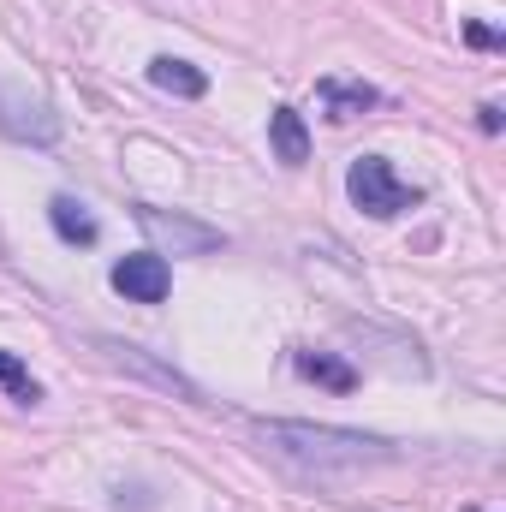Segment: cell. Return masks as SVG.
Wrapping results in <instances>:
<instances>
[{
    "label": "cell",
    "instance_id": "cell-2",
    "mask_svg": "<svg viewBox=\"0 0 506 512\" xmlns=\"http://www.w3.org/2000/svg\"><path fill=\"white\" fill-rule=\"evenodd\" d=\"M346 197H352V209H364L370 221H393V215H405V209L423 203V191L405 185V179L393 173L387 155H358V161H352V173H346Z\"/></svg>",
    "mask_w": 506,
    "mask_h": 512
},
{
    "label": "cell",
    "instance_id": "cell-12",
    "mask_svg": "<svg viewBox=\"0 0 506 512\" xmlns=\"http://www.w3.org/2000/svg\"><path fill=\"white\" fill-rule=\"evenodd\" d=\"M465 42L471 48H501V30L495 24H465Z\"/></svg>",
    "mask_w": 506,
    "mask_h": 512
},
{
    "label": "cell",
    "instance_id": "cell-10",
    "mask_svg": "<svg viewBox=\"0 0 506 512\" xmlns=\"http://www.w3.org/2000/svg\"><path fill=\"white\" fill-rule=\"evenodd\" d=\"M292 364H298L304 382H316V387H334V393H352V387H358V370L340 364V358H328V352H298Z\"/></svg>",
    "mask_w": 506,
    "mask_h": 512
},
{
    "label": "cell",
    "instance_id": "cell-5",
    "mask_svg": "<svg viewBox=\"0 0 506 512\" xmlns=\"http://www.w3.org/2000/svg\"><path fill=\"white\" fill-rule=\"evenodd\" d=\"M137 227L149 233V239H161V245H173V256H203L221 245V233L215 227H197V221H179V215H161V209H137Z\"/></svg>",
    "mask_w": 506,
    "mask_h": 512
},
{
    "label": "cell",
    "instance_id": "cell-7",
    "mask_svg": "<svg viewBox=\"0 0 506 512\" xmlns=\"http://www.w3.org/2000/svg\"><path fill=\"white\" fill-rule=\"evenodd\" d=\"M268 149H274L280 167H304V161H310V126H304L298 108L280 102V108L268 114Z\"/></svg>",
    "mask_w": 506,
    "mask_h": 512
},
{
    "label": "cell",
    "instance_id": "cell-13",
    "mask_svg": "<svg viewBox=\"0 0 506 512\" xmlns=\"http://www.w3.org/2000/svg\"><path fill=\"white\" fill-rule=\"evenodd\" d=\"M477 126H483V131H501V108H495V102H483V108H477Z\"/></svg>",
    "mask_w": 506,
    "mask_h": 512
},
{
    "label": "cell",
    "instance_id": "cell-3",
    "mask_svg": "<svg viewBox=\"0 0 506 512\" xmlns=\"http://www.w3.org/2000/svg\"><path fill=\"white\" fill-rule=\"evenodd\" d=\"M0 131H6L12 143H36V149L60 143L54 108H48L42 96H24V90H0Z\"/></svg>",
    "mask_w": 506,
    "mask_h": 512
},
{
    "label": "cell",
    "instance_id": "cell-8",
    "mask_svg": "<svg viewBox=\"0 0 506 512\" xmlns=\"http://www.w3.org/2000/svg\"><path fill=\"white\" fill-rule=\"evenodd\" d=\"M149 84H155V90H167V96H179V102L209 96V72H197V66H191V60H179V54H155V60H149Z\"/></svg>",
    "mask_w": 506,
    "mask_h": 512
},
{
    "label": "cell",
    "instance_id": "cell-11",
    "mask_svg": "<svg viewBox=\"0 0 506 512\" xmlns=\"http://www.w3.org/2000/svg\"><path fill=\"white\" fill-rule=\"evenodd\" d=\"M0 387H6V393H12L18 405H36V399H42L36 376H30V370L18 364V352H0Z\"/></svg>",
    "mask_w": 506,
    "mask_h": 512
},
{
    "label": "cell",
    "instance_id": "cell-4",
    "mask_svg": "<svg viewBox=\"0 0 506 512\" xmlns=\"http://www.w3.org/2000/svg\"><path fill=\"white\" fill-rule=\"evenodd\" d=\"M108 280H114V292H120L126 304H161V298L173 292V268H167V256H161V251L120 256Z\"/></svg>",
    "mask_w": 506,
    "mask_h": 512
},
{
    "label": "cell",
    "instance_id": "cell-9",
    "mask_svg": "<svg viewBox=\"0 0 506 512\" xmlns=\"http://www.w3.org/2000/svg\"><path fill=\"white\" fill-rule=\"evenodd\" d=\"M48 227L60 233V245H78V251H90V245L102 239V227H96V215H90V209H84L78 197H66V191H60V197L48 203Z\"/></svg>",
    "mask_w": 506,
    "mask_h": 512
},
{
    "label": "cell",
    "instance_id": "cell-6",
    "mask_svg": "<svg viewBox=\"0 0 506 512\" xmlns=\"http://www.w3.org/2000/svg\"><path fill=\"white\" fill-rule=\"evenodd\" d=\"M316 102H322V114H328L334 126H346V120L381 108V90L364 84V78H322V84H316Z\"/></svg>",
    "mask_w": 506,
    "mask_h": 512
},
{
    "label": "cell",
    "instance_id": "cell-1",
    "mask_svg": "<svg viewBox=\"0 0 506 512\" xmlns=\"http://www.w3.org/2000/svg\"><path fill=\"white\" fill-rule=\"evenodd\" d=\"M256 435L262 447H274L280 459L304 471H352V465L387 459V441L358 435V429H328V423H256Z\"/></svg>",
    "mask_w": 506,
    "mask_h": 512
},
{
    "label": "cell",
    "instance_id": "cell-14",
    "mask_svg": "<svg viewBox=\"0 0 506 512\" xmlns=\"http://www.w3.org/2000/svg\"><path fill=\"white\" fill-rule=\"evenodd\" d=\"M465 512H477V507H465Z\"/></svg>",
    "mask_w": 506,
    "mask_h": 512
}]
</instances>
